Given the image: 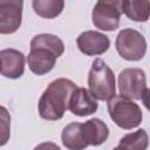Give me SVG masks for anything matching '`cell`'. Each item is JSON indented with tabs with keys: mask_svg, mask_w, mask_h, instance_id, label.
Segmentation results:
<instances>
[{
	"mask_svg": "<svg viewBox=\"0 0 150 150\" xmlns=\"http://www.w3.org/2000/svg\"><path fill=\"white\" fill-rule=\"evenodd\" d=\"M69 110L76 116H88L97 110L96 98L86 88H77L69 102Z\"/></svg>",
	"mask_w": 150,
	"mask_h": 150,
	"instance_id": "11",
	"label": "cell"
},
{
	"mask_svg": "<svg viewBox=\"0 0 150 150\" xmlns=\"http://www.w3.org/2000/svg\"><path fill=\"white\" fill-rule=\"evenodd\" d=\"M115 46L117 53L128 61H138L143 59L146 52L145 38L131 28L122 29L117 34Z\"/></svg>",
	"mask_w": 150,
	"mask_h": 150,
	"instance_id": "4",
	"label": "cell"
},
{
	"mask_svg": "<svg viewBox=\"0 0 150 150\" xmlns=\"http://www.w3.org/2000/svg\"><path fill=\"white\" fill-rule=\"evenodd\" d=\"M34 12L41 18H56L63 9L64 1L62 0H34L32 2Z\"/></svg>",
	"mask_w": 150,
	"mask_h": 150,
	"instance_id": "17",
	"label": "cell"
},
{
	"mask_svg": "<svg viewBox=\"0 0 150 150\" xmlns=\"http://www.w3.org/2000/svg\"><path fill=\"white\" fill-rule=\"evenodd\" d=\"M108 112L112 122L125 130L137 128L143 118L141 108L122 95H115L108 101Z\"/></svg>",
	"mask_w": 150,
	"mask_h": 150,
	"instance_id": "3",
	"label": "cell"
},
{
	"mask_svg": "<svg viewBox=\"0 0 150 150\" xmlns=\"http://www.w3.org/2000/svg\"><path fill=\"white\" fill-rule=\"evenodd\" d=\"M25 55L13 48L2 49L0 52L1 75L8 79H19L25 71Z\"/></svg>",
	"mask_w": 150,
	"mask_h": 150,
	"instance_id": "9",
	"label": "cell"
},
{
	"mask_svg": "<svg viewBox=\"0 0 150 150\" xmlns=\"http://www.w3.org/2000/svg\"><path fill=\"white\" fill-rule=\"evenodd\" d=\"M79 87L68 79H56L49 83L39 100V114L48 121H57L63 117L69 102Z\"/></svg>",
	"mask_w": 150,
	"mask_h": 150,
	"instance_id": "1",
	"label": "cell"
},
{
	"mask_svg": "<svg viewBox=\"0 0 150 150\" xmlns=\"http://www.w3.org/2000/svg\"><path fill=\"white\" fill-rule=\"evenodd\" d=\"M62 144L69 150H84L88 144L83 138L82 123L73 122L64 127L61 134Z\"/></svg>",
	"mask_w": 150,
	"mask_h": 150,
	"instance_id": "13",
	"label": "cell"
},
{
	"mask_svg": "<svg viewBox=\"0 0 150 150\" xmlns=\"http://www.w3.org/2000/svg\"><path fill=\"white\" fill-rule=\"evenodd\" d=\"M142 102L144 107L150 111V88H146L142 95Z\"/></svg>",
	"mask_w": 150,
	"mask_h": 150,
	"instance_id": "19",
	"label": "cell"
},
{
	"mask_svg": "<svg viewBox=\"0 0 150 150\" xmlns=\"http://www.w3.org/2000/svg\"><path fill=\"white\" fill-rule=\"evenodd\" d=\"M88 87L96 100L109 101L115 96V75L103 60H94L88 74Z\"/></svg>",
	"mask_w": 150,
	"mask_h": 150,
	"instance_id": "2",
	"label": "cell"
},
{
	"mask_svg": "<svg viewBox=\"0 0 150 150\" xmlns=\"http://www.w3.org/2000/svg\"><path fill=\"white\" fill-rule=\"evenodd\" d=\"M56 59L57 56L53 52L46 48L35 47V48H30V52L27 57V63L29 69L34 74L45 75L54 68Z\"/></svg>",
	"mask_w": 150,
	"mask_h": 150,
	"instance_id": "10",
	"label": "cell"
},
{
	"mask_svg": "<svg viewBox=\"0 0 150 150\" xmlns=\"http://www.w3.org/2000/svg\"><path fill=\"white\" fill-rule=\"evenodd\" d=\"M22 1H0V33L12 34L19 29L22 19Z\"/></svg>",
	"mask_w": 150,
	"mask_h": 150,
	"instance_id": "7",
	"label": "cell"
},
{
	"mask_svg": "<svg viewBox=\"0 0 150 150\" xmlns=\"http://www.w3.org/2000/svg\"><path fill=\"white\" fill-rule=\"evenodd\" d=\"M77 47L81 53L94 56L105 53L110 46V40L107 35L96 30H86L76 39Z\"/></svg>",
	"mask_w": 150,
	"mask_h": 150,
	"instance_id": "8",
	"label": "cell"
},
{
	"mask_svg": "<svg viewBox=\"0 0 150 150\" xmlns=\"http://www.w3.org/2000/svg\"><path fill=\"white\" fill-rule=\"evenodd\" d=\"M118 89L122 96L139 100L146 89L145 73L141 68H125L118 75Z\"/></svg>",
	"mask_w": 150,
	"mask_h": 150,
	"instance_id": "6",
	"label": "cell"
},
{
	"mask_svg": "<svg viewBox=\"0 0 150 150\" xmlns=\"http://www.w3.org/2000/svg\"><path fill=\"white\" fill-rule=\"evenodd\" d=\"M41 47L53 52L57 57L61 56L64 52V45L62 40L53 34H39L35 35L30 41V48Z\"/></svg>",
	"mask_w": 150,
	"mask_h": 150,
	"instance_id": "15",
	"label": "cell"
},
{
	"mask_svg": "<svg viewBox=\"0 0 150 150\" xmlns=\"http://www.w3.org/2000/svg\"><path fill=\"white\" fill-rule=\"evenodd\" d=\"M122 14V1L100 0L95 4L91 18L93 23L101 30H115L120 26Z\"/></svg>",
	"mask_w": 150,
	"mask_h": 150,
	"instance_id": "5",
	"label": "cell"
},
{
	"mask_svg": "<svg viewBox=\"0 0 150 150\" xmlns=\"http://www.w3.org/2000/svg\"><path fill=\"white\" fill-rule=\"evenodd\" d=\"M122 13L134 21L145 22L150 18V1L122 0Z\"/></svg>",
	"mask_w": 150,
	"mask_h": 150,
	"instance_id": "14",
	"label": "cell"
},
{
	"mask_svg": "<svg viewBox=\"0 0 150 150\" xmlns=\"http://www.w3.org/2000/svg\"><path fill=\"white\" fill-rule=\"evenodd\" d=\"M112 150H122V149H121V148H120V146H116V148H114V149H112Z\"/></svg>",
	"mask_w": 150,
	"mask_h": 150,
	"instance_id": "20",
	"label": "cell"
},
{
	"mask_svg": "<svg viewBox=\"0 0 150 150\" xmlns=\"http://www.w3.org/2000/svg\"><path fill=\"white\" fill-rule=\"evenodd\" d=\"M83 138L88 145H101L109 136V129L107 124L100 118H91L82 123Z\"/></svg>",
	"mask_w": 150,
	"mask_h": 150,
	"instance_id": "12",
	"label": "cell"
},
{
	"mask_svg": "<svg viewBox=\"0 0 150 150\" xmlns=\"http://www.w3.org/2000/svg\"><path fill=\"white\" fill-rule=\"evenodd\" d=\"M149 145V136L144 129L127 134L120 139L118 146L122 150H146Z\"/></svg>",
	"mask_w": 150,
	"mask_h": 150,
	"instance_id": "16",
	"label": "cell"
},
{
	"mask_svg": "<svg viewBox=\"0 0 150 150\" xmlns=\"http://www.w3.org/2000/svg\"><path fill=\"white\" fill-rule=\"evenodd\" d=\"M34 150H61L59 145H56L55 143H52V142H43V143H40L38 144Z\"/></svg>",
	"mask_w": 150,
	"mask_h": 150,
	"instance_id": "18",
	"label": "cell"
}]
</instances>
